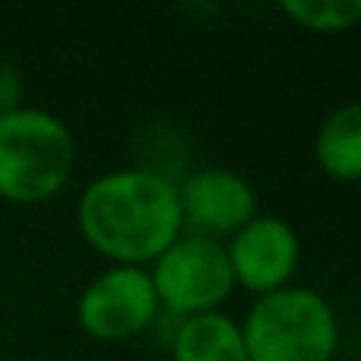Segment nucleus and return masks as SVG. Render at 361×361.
I'll list each match as a JSON object with an SVG mask.
<instances>
[{"label": "nucleus", "mask_w": 361, "mask_h": 361, "mask_svg": "<svg viewBox=\"0 0 361 361\" xmlns=\"http://www.w3.org/2000/svg\"><path fill=\"white\" fill-rule=\"evenodd\" d=\"M76 222L82 238L121 267L159 260L180 235L178 184L140 169L102 175L82 190Z\"/></svg>", "instance_id": "f257e3e1"}, {"label": "nucleus", "mask_w": 361, "mask_h": 361, "mask_svg": "<svg viewBox=\"0 0 361 361\" xmlns=\"http://www.w3.org/2000/svg\"><path fill=\"white\" fill-rule=\"evenodd\" d=\"M67 124L42 108H16L0 118V197L10 203L51 200L73 171Z\"/></svg>", "instance_id": "f03ea898"}, {"label": "nucleus", "mask_w": 361, "mask_h": 361, "mask_svg": "<svg viewBox=\"0 0 361 361\" xmlns=\"http://www.w3.org/2000/svg\"><path fill=\"white\" fill-rule=\"evenodd\" d=\"M241 336L247 361H330L339 345V326L324 295L286 286L250 307Z\"/></svg>", "instance_id": "7ed1b4c3"}, {"label": "nucleus", "mask_w": 361, "mask_h": 361, "mask_svg": "<svg viewBox=\"0 0 361 361\" xmlns=\"http://www.w3.org/2000/svg\"><path fill=\"white\" fill-rule=\"evenodd\" d=\"M152 286L159 305L165 301L175 314L197 317L216 311L219 301H225L235 288L228 250L212 238H178L156 260Z\"/></svg>", "instance_id": "20e7f679"}, {"label": "nucleus", "mask_w": 361, "mask_h": 361, "mask_svg": "<svg viewBox=\"0 0 361 361\" xmlns=\"http://www.w3.org/2000/svg\"><path fill=\"white\" fill-rule=\"evenodd\" d=\"M159 295L152 276L140 267H114L95 276L76 301L80 326L95 339L121 343L156 320Z\"/></svg>", "instance_id": "39448f33"}, {"label": "nucleus", "mask_w": 361, "mask_h": 361, "mask_svg": "<svg viewBox=\"0 0 361 361\" xmlns=\"http://www.w3.org/2000/svg\"><path fill=\"white\" fill-rule=\"evenodd\" d=\"M180 228H190L193 238L235 235L254 219L257 197L238 171L203 169L178 184Z\"/></svg>", "instance_id": "423d86ee"}, {"label": "nucleus", "mask_w": 361, "mask_h": 361, "mask_svg": "<svg viewBox=\"0 0 361 361\" xmlns=\"http://www.w3.org/2000/svg\"><path fill=\"white\" fill-rule=\"evenodd\" d=\"M225 250L235 282L260 295L286 288L298 267V235L279 216H254Z\"/></svg>", "instance_id": "0eeeda50"}, {"label": "nucleus", "mask_w": 361, "mask_h": 361, "mask_svg": "<svg viewBox=\"0 0 361 361\" xmlns=\"http://www.w3.org/2000/svg\"><path fill=\"white\" fill-rule=\"evenodd\" d=\"M175 361H247L241 326L219 311L187 317L171 343Z\"/></svg>", "instance_id": "6e6552de"}, {"label": "nucleus", "mask_w": 361, "mask_h": 361, "mask_svg": "<svg viewBox=\"0 0 361 361\" xmlns=\"http://www.w3.org/2000/svg\"><path fill=\"white\" fill-rule=\"evenodd\" d=\"M317 162L339 180H361V102L336 108L314 140Z\"/></svg>", "instance_id": "1a4fd4ad"}, {"label": "nucleus", "mask_w": 361, "mask_h": 361, "mask_svg": "<svg viewBox=\"0 0 361 361\" xmlns=\"http://www.w3.org/2000/svg\"><path fill=\"white\" fill-rule=\"evenodd\" d=\"M282 13L311 32H343L361 23V0H282Z\"/></svg>", "instance_id": "9d476101"}, {"label": "nucleus", "mask_w": 361, "mask_h": 361, "mask_svg": "<svg viewBox=\"0 0 361 361\" xmlns=\"http://www.w3.org/2000/svg\"><path fill=\"white\" fill-rule=\"evenodd\" d=\"M23 92H25L23 73H19L10 61L0 57V118L16 111V108H23Z\"/></svg>", "instance_id": "9b49d317"}, {"label": "nucleus", "mask_w": 361, "mask_h": 361, "mask_svg": "<svg viewBox=\"0 0 361 361\" xmlns=\"http://www.w3.org/2000/svg\"><path fill=\"white\" fill-rule=\"evenodd\" d=\"M4 361H6V358H4Z\"/></svg>", "instance_id": "f8f14e48"}]
</instances>
